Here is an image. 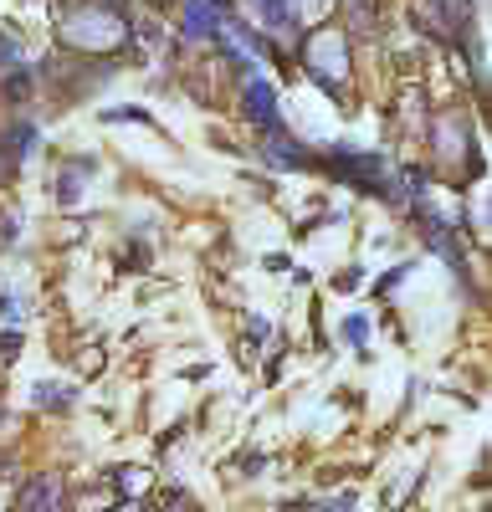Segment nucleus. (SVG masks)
Segmentation results:
<instances>
[{
	"instance_id": "1",
	"label": "nucleus",
	"mask_w": 492,
	"mask_h": 512,
	"mask_svg": "<svg viewBox=\"0 0 492 512\" xmlns=\"http://www.w3.org/2000/svg\"><path fill=\"white\" fill-rule=\"evenodd\" d=\"M344 62H349V41H344L339 26H318V31L303 36V72L328 98L344 93Z\"/></svg>"
},
{
	"instance_id": "2",
	"label": "nucleus",
	"mask_w": 492,
	"mask_h": 512,
	"mask_svg": "<svg viewBox=\"0 0 492 512\" xmlns=\"http://www.w3.org/2000/svg\"><path fill=\"white\" fill-rule=\"evenodd\" d=\"M334 175H344L354 190L364 195H395V175L380 154H359V149H339L334 154Z\"/></svg>"
},
{
	"instance_id": "3",
	"label": "nucleus",
	"mask_w": 492,
	"mask_h": 512,
	"mask_svg": "<svg viewBox=\"0 0 492 512\" xmlns=\"http://www.w3.org/2000/svg\"><path fill=\"white\" fill-rule=\"evenodd\" d=\"M62 36L72 41V47H118L123 41V21L113 16V11H103V6H93V11H82V16H72L67 26H62Z\"/></svg>"
},
{
	"instance_id": "4",
	"label": "nucleus",
	"mask_w": 492,
	"mask_h": 512,
	"mask_svg": "<svg viewBox=\"0 0 492 512\" xmlns=\"http://www.w3.org/2000/svg\"><path fill=\"white\" fill-rule=\"evenodd\" d=\"M241 103H246V118H252L267 139H272V134H282V118H277V93H272V82L252 77V82L241 88Z\"/></svg>"
},
{
	"instance_id": "5",
	"label": "nucleus",
	"mask_w": 492,
	"mask_h": 512,
	"mask_svg": "<svg viewBox=\"0 0 492 512\" xmlns=\"http://www.w3.org/2000/svg\"><path fill=\"white\" fill-rule=\"evenodd\" d=\"M57 507H62V477H52V472L31 477L16 497V512H57Z\"/></svg>"
},
{
	"instance_id": "6",
	"label": "nucleus",
	"mask_w": 492,
	"mask_h": 512,
	"mask_svg": "<svg viewBox=\"0 0 492 512\" xmlns=\"http://www.w3.org/2000/svg\"><path fill=\"white\" fill-rule=\"evenodd\" d=\"M221 0H185V36L190 41H200V36H211L216 31V21H221Z\"/></svg>"
},
{
	"instance_id": "7",
	"label": "nucleus",
	"mask_w": 492,
	"mask_h": 512,
	"mask_svg": "<svg viewBox=\"0 0 492 512\" xmlns=\"http://www.w3.org/2000/svg\"><path fill=\"white\" fill-rule=\"evenodd\" d=\"M82 175H93V159H77V164H67V169H62V180H57V200H62V205H72V200H77V190H82L77 180H82Z\"/></svg>"
},
{
	"instance_id": "8",
	"label": "nucleus",
	"mask_w": 492,
	"mask_h": 512,
	"mask_svg": "<svg viewBox=\"0 0 492 512\" xmlns=\"http://www.w3.org/2000/svg\"><path fill=\"white\" fill-rule=\"evenodd\" d=\"M16 77H26L21 47H16V41H6V36H0V88H6V82H16Z\"/></svg>"
},
{
	"instance_id": "9",
	"label": "nucleus",
	"mask_w": 492,
	"mask_h": 512,
	"mask_svg": "<svg viewBox=\"0 0 492 512\" xmlns=\"http://www.w3.org/2000/svg\"><path fill=\"white\" fill-rule=\"evenodd\" d=\"M267 159H272V164H303V149L287 144V134H272V139H267Z\"/></svg>"
},
{
	"instance_id": "10",
	"label": "nucleus",
	"mask_w": 492,
	"mask_h": 512,
	"mask_svg": "<svg viewBox=\"0 0 492 512\" xmlns=\"http://www.w3.org/2000/svg\"><path fill=\"white\" fill-rule=\"evenodd\" d=\"M257 11H262V21L267 26H287V21H293V6H287V0H257Z\"/></svg>"
},
{
	"instance_id": "11",
	"label": "nucleus",
	"mask_w": 492,
	"mask_h": 512,
	"mask_svg": "<svg viewBox=\"0 0 492 512\" xmlns=\"http://www.w3.org/2000/svg\"><path fill=\"white\" fill-rule=\"evenodd\" d=\"M431 6H436L441 26H451V31H457V21H467V0H431Z\"/></svg>"
},
{
	"instance_id": "12",
	"label": "nucleus",
	"mask_w": 492,
	"mask_h": 512,
	"mask_svg": "<svg viewBox=\"0 0 492 512\" xmlns=\"http://www.w3.org/2000/svg\"><path fill=\"white\" fill-rule=\"evenodd\" d=\"M36 405H57V410H67L72 405V395H62V384H36V395H31Z\"/></svg>"
},
{
	"instance_id": "13",
	"label": "nucleus",
	"mask_w": 492,
	"mask_h": 512,
	"mask_svg": "<svg viewBox=\"0 0 492 512\" xmlns=\"http://www.w3.org/2000/svg\"><path fill=\"white\" fill-rule=\"evenodd\" d=\"M344 338H349V344H364V338H369V323H364V318H349V323H344Z\"/></svg>"
},
{
	"instance_id": "14",
	"label": "nucleus",
	"mask_w": 492,
	"mask_h": 512,
	"mask_svg": "<svg viewBox=\"0 0 492 512\" xmlns=\"http://www.w3.org/2000/svg\"><path fill=\"white\" fill-rule=\"evenodd\" d=\"M0 323H21V297H6V303H0Z\"/></svg>"
},
{
	"instance_id": "15",
	"label": "nucleus",
	"mask_w": 492,
	"mask_h": 512,
	"mask_svg": "<svg viewBox=\"0 0 492 512\" xmlns=\"http://www.w3.org/2000/svg\"><path fill=\"white\" fill-rule=\"evenodd\" d=\"M21 349V333H0V359H16Z\"/></svg>"
},
{
	"instance_id": "16",
	"label": "nucleus",
	"mask_w": 492,
	"mask_h": 512,
	"mask_svg": "<svg viewBox=\"0 0 492 512\" xmlns=\"http://www.w3.org/2000/svg\"><path fill=\"white\" fill-rule=\"evenodd\" d=\"M118 482H123V492H139L149 477H144V472H118Z\"/></svg>"
},
{
	"instance_id": "17",
	"label": "nucleus",
	"mask_w": 492,
	"mask_h": 512,
	"mask_svg": "<svg viewBox=\"0 0 492 512\" xmlns=\"http://www.w3.org/2000/svg\"><path fill=\"white\" fill-rule=\"evenodd\" d=\"M11 175H16V164H11V154H6V149H0V185H6Z\"/></svg>"
},
{
	"instance_id": "18",
	"label": "nucleus",
	"mask_w": 492,
	"mask_h": 512,
	"mask_svg": "<svg viewBox=\"0 0 492 512\" xmlns=\"http://www.w3.org/2000/svg\"><path fill=\"white\" fill-rule=\"evenodd\" d=\"M108 512H144L139 502H118V507H108Z\"/></svg>"
},
{
	"instance_id": "19",
	"label": "nucleus",
	"mask_w": 492,
	"mask_h": 512,
	"mask_svg": "<svg viewBox=\"0 0 492 512\" xmlns=\"http://www.w3.org/2000/svg\"><path fill=\"white\" fill-rule=\"evenodd\" d=\"M0 512H6V497H0Z\"/></svg>"
},
{
	"instance_id": "20",
	"label": "nucleus",
	"mask_w": 492,
	"mask_h": 512,
	"mask_svg": "<svg viewBox=\"0 0 492 512\" xmlns=\"http://www.w3.org/2000/svg\"><path fill=\"white\" fill-rule=\"evenodd\" d=\"M164 512H180V507H164Z\"/></svg>"
}]
</instances>
